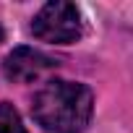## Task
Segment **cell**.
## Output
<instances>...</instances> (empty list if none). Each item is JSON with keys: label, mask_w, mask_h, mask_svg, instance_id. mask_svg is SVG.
Instances as JSON below:
<instances>
[{"label": "cell", "mask_w": 133, "mask_h": 133, "mask_svg": "<svg viewBox=\"0 0 133 133\" xmlns=\"http://www.w3.org/2000/svg\"><path fill=\"white\" fill-rule=\"evenodd\" d=\"M57 65H60V60L42 50L16 47L3 60V73L13 84H31V81H39L42 76H47L50 71H55Z\"/></svg>", "instance_id": "cell-3"}, {"label": "cell", "mask_w": 133, "mask_h": 133, "mask_svg": "<svg viewBox=\"0 0 133 133\" xmlns=\"http://www.w3.org/2000/svg\"><path fill=\"white\" fill-rule=\"evenodd\" d=\"M91 112V89L73 81H47L31 102V117L50 133H81Z\"/></svg>", "instance_id": "cell-1"}, {"label": "cell", "mask_w": 133, "mask_h": 133, "mask_svg": "<svg viewBox=\"0 0 133 133\" xmlns=\"http://www.w3.org/2000/svg\"><path fill=\"white\" fill-rule=\"evenodd\" d=\"M0 42H3V29H0Z\"/></svg>", "instance_id": "cell-5"}, {"label": "cell", "mask_w": 133, "mask_h": 133, "mask_svg": "<svg viewBox=\"0 0 133 133\" xmlns=\"http://www.w3.org/2000/svg\"><path fill=\"white\" fill-rule=\"evenodd\" d=\"M31 34L50 44H71L81 39L84 21L73 3H47L31 21Z\"/></svg>", "instance_id": "cell-2"}, {"label": "cell", "mask_w": 133, "mask_h": 133, "mask_svg": "<svg viewBox=\"0 0 133 133\" xmlns=\"http://www.w3.org/2000/svg\"><path fill=\"white\" fill-rule=\"evenodd\" d=\"M0 133H26L21 115L8 102H0Z\"/></svg>", "instance_id": "cell-4"}]
</instances>
